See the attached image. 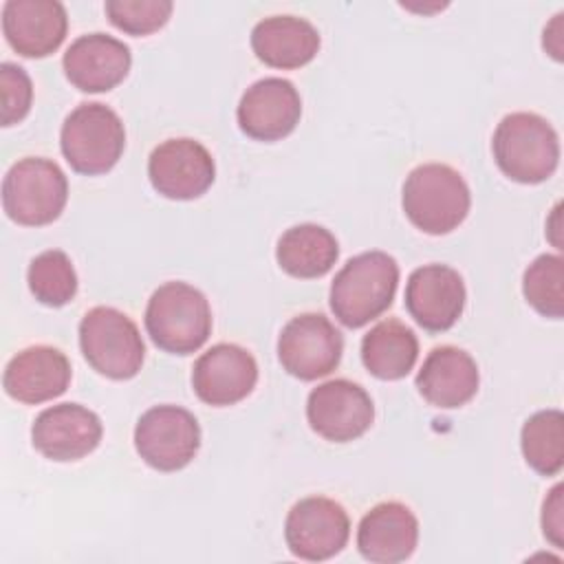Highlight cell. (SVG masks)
<instances>
[{
  "mask_svg": "<svg viewBox=\"0 0 564 564\" xmlns=\"http://www.w3.org/2000/svg\"><path fill=\"white\" fill-rule=\"evenodd\" d=\"M496 165L516 183L535 185L553 176L560 163V139L553 126L535 112H511L494 130Z\"/></svg>",
  "mask_w": 564,
  "mask_h": 564,
  "instance_id": "cell-2",
  "label": "cell"
},
{
  "mask_svg": "<svg viewBox=\"0 0 564 564\" xmlns=\"http://www.w3.org/2000/svg\"><path fill=\"white\" fill-rule=\"evenodd\" d=\"M419 542V520L403 502H379L359 522L357 549L375 564L408 560Z\"/></svg>",
  "mask_w": 564,
  "mask_h": 564,
  "instance_id": "cell-20",
  "label": "cell"
},
{
  "mask_svg": "<svg viewBox=\"0 0 564 564\" xmlns=\"http://www.w3.org/2000/svg\"><path fill=\"white\" fill-rule=\"evenodd\" d=\"M300 115V93L282 77H264L251 84L236 110L240 130L256 141L284 139L295 130Z\"/></svg>",
  "mask_w": 564,
  "mask_h": 564,
  "instance_id": "cell-16",
  "label": "cell"
},
{
  "mask_svg": "<svg viewBox=\"0 0 564 564\" xmlns=\"http://www.w3.org/2000/svg\"><path fill=\"white\" fill-rule=\"evenodd\" d=\"M258 381V364L253 355L238 344H216L205 350L192 370V388L196 397L216 408L242 401Z\"/></svg>",
  "mask_w": 564,
  "mask_h": 564,
  "instance_id": "cell-14",
  "label": "cell"
},
{
  "mask_svg": "<svg viewBox=\"0 0 564 564\" xmlns=\"http://www.w3.org/2000/svg\"><path fill=\"white\" fill-rule=\"evenodd\" d=\"M99 416L79 403H59L42 410L31 427L33 447L59 463L88 456L101 441Z\"/></svg>",
  "mask_w": 564,
  "mask_h": 564,
  "instance_id": "cell-15",
  "label": "cell"
},
{
  "mask_svg": "<svg viewBox=\"0 0 564 564\" xmlns=\"http://www.w3.org/2000/svg\"><path fill=\"white\" fill-rule=\"evenodd\" d=\"M341 352V333L319 313L291 317L278 337V359L282 368L302 381L330 375L339 366Z\"/></svg>",
  "mask_w": 564,
  "mask_h": 564,
  "instance_id": "cell-9",
  "label": "cell"
},
{
  "mask_svg": "<svg viewBox=\"0 0 564 564\" xmlns=\"http://www.w3.org/2000/svg\"><path fill=\"white\" fill-rule=\"evenodd\" d=\"M59 148L75 172L106 174L123 154L126 130L112 108L97 101L79 104L62 123Z\"/></svg>",
  "mask_w": 564,
  "mask_h": 564,
  "instance_id": "cell-5",
  "label": "cell"
},
{
  "mask_svg": "<svg viewBox=\"0 0 564 564\" xmlns=\"http://www.w3.org/2000/svg\"><path fill=\"white\" fill-rule=\"evenodd\" d=\"M522 293L527 302L544 317L560 319L564 315V260L555 253L538 256L522 275Z\"/></svg>",
  "mask_w": 564,
  "mask_h": 564,
  "instance_id": "cell-27",
  "label": "cell"
},
{
  "mask_svg": "<svg viewBox=\"0 0 564 564\" xmlns=\"http://www.w3.org/2000/svg\"><path fill=\"white\" fill-rule=\"evenodd\" d=\"M68 198V181L55 161L26 156L9 167L2 181L4 214L26 227L53 223Z\"/></svg>",
  "mask_w": 564,
  "mask_h": 564,
  "instance_id": "cell-6",
  "label": "cell"
},
{
  "mask_svg": "<svg viewBox=\"0 0 564 564\" xmlns=\"http://www.w3.org/2000/svg\"><path fill=\"white\" fill-rule=\"evenodd\" d=\"M306 419L313 432L333 443H348L366 434L375 421L370 394L348 379H330L311 390Z\"/></svg>",
  "mask_w": 564,
  "mask_h": 564,
  "instance_id": "cell-11",
  "label": "cell"
},
{
  "mask_svg": "<svg viewBox=\"0 0 564 564\" xmlns=\"http://www.w3.org/2000/svg\"><path fill=\"white\" fill-rule=\"evenodd\" d=\"M79 346L86 361L108 379H132L145 357L137 324L112 306H95L79 322Z\"/></svg>",
  "mask_w": 564,
  "mask_h": 564,
  "instance_id": "cell-7",
  "label": "cell"
},
{
  "mask_svg": "<svg viewBox=\"0 0 564 564\" xmlns=\"http://www.w3.org/2000/svg\"><path fill=\"white\" fill-rule=\"evenodd\" d=\"M68 18L57 0H9L2 4V33L24 57H46L66 37Z\"/></svg>",
  "mask_w": 564,
  "mask_h": 564,
  "instance_id": "cell-17",
  "label": "cell"
},
{
  "mask_svg": "<svg viewBox=\"0 0 564 564\" xmlns=\"http://www.w3.org/2000/svg\"><path fill=\"white\" fill-rule=\"evenodd\" d=\"M104 9L112 26L139 37L165 26L174 4L170 0H108Z\"/></svg>",
  "mask_w": 564,
  "mask_h": 564,
  "instance_id": "cell-28",
  "label": "cell"
},
{
  "mask_svg": "<svg viewBox=\"0 0 564 564\" xmlns=\"http://www.w3.org/2000/svg\"><path fill=\"white\" fill-rule=\"evenodd\" d=\"M419 339L399 319H383L361 339V361L366 370L383 381L403 379L416 364Z\"/></svg>",
  "mask_w": 564,
  "mask_h": 564,
  "instance_id": "cell-24",
  "label": "cell"
},
{
  "mask_svg": "<svg viewBox=\"0 0 564 564\" xmlns=\"http://www.w3.org/2000/svg\"><path fill=\"white\" fill-rule=\"evenodd\" d=\"M0 86H2V126H13L26 117L33 99V86L26 70L11 62H4L0 66Z\"/></svg>",
  "mask_w": 564,
  "mask_h": 564,
  "instance_id": "cell-29",
  "label": "cell"
},
{
  "mask_svg": "<svg viewBox=\"0 0 564 564\" xmlns=\"http://www.w3.org/2000/svg\"><path fill=\"white\" fill-rule=\"evenodd\" d=\"M401 205L416 229L430 236H443L467 218L471 194L454 167L423 163L405 176Z\"/></svg>",
  "mask_w": 564,
  "mask_h": 564,
  "instance_id": "cell-3",
  "label": "cell"
},
{
  "mask_svg": "<svg viewBox=\"0 0 564 564\" xmlns=\"http://www.w3.org/2000/svg\"><path fill=\"white\" fill-rule=\"evenodd\" d=\"M130 64V48L106 33L79 35L62 59L68 82L84 93L112 90L126 79Z\"/></svg>",
  "mask_w": 564,
  "mask_h": 564,
  "instance_id": "cell-18",
  "label": "cell"
},
{
  "mask_svg": "<svg viewBox=\"0 0 564 564\" xmlns=\"http://www.w3.org/2000/svg\"><path fill=\"white\" fill-rule=\"evenodd\" d=\"M520 447L533 471L542 476L560 474L564 465V414L553 408L531 414L522 425Z\"/></svg>",
  "mask_w": 564,
  "mask_h": 564,
  "instance_id": "cell-25",
  "label": "cell"
},
{
  "mask_svg": "<svg viewBox=\"0 0 564 564\" xmlns=\"http://www.w3.org/2000/svg\"><path fill=\"white\" fill-rule=\"evenodd\" d=\"M251 48L260 62L291 70L308 64L319 51L317 29L297 15H271L251 31Z\"/></svg>",
  "mask_w": 564,
  "mask_h": 564,
  "instance_id": "cell-22",
  "label": "cell"
},
{
  "mask_svg": "<svg viewBox=\"0 0 564 564\" xmlns=\"http://www.w3.org/2000/svg\"><path fill=\"white\" fill-rule=\"evenodd\" d=\"M337 256L339 245L335 236L315 223H302L286 229L275 247L280 269L302 280L326 275L337 262Z\"/></svg>",
  "mask_w": 564,
  "mask_h": 564,
  "instance_id": "cell-23",
  "label": "cell"
},
{
  "mask_svg": "<svg viewBox=\"0 0 564 564\" xmlns=\"http://www.w3.org/2000/svg\"><path fill=\"white\" fill-rule=\"evenodd\" d=\"M145 330L170 355L196 352L212 333L209 302L187 282H165L148 300Z\"/></svg>",
  "mask_w": 564,
  "mask_h": 564,
  "instance_id": "cell-4",
  "label": "cell"
},
{
  "mask_svg": "<svg viewBox=\"0 0 564 564\" xmlns=\"http://www.w3.org/2000/svg\"><path fill=\"white\" fill-rule=\"evenodd\" d=\"M399 264L386 251H364L350 258L330 284V311L348 328H361L394 300Z\"/></svg>",
  "mask_w": 564,
  "mask_h": 564,
  "instance_id": "cell-1",
  "label": "cell"
},
{
  "mask_svg": "<svg viewBox=\"0 0 564 564\" xmlns=\"http://www.w3.org/2000/svg\"><path fill=\"white\" fill-rule=\"evenodd\" d=\"M562 485H555L542 505V531L544 538L555 546L564 549V502H562Z\"/></svg>",
  "mask_w": 564,
  "mask_h": 564,
  "instance_id": "cell-30",
  "label": "cell"
},
{
  "mask_svg": "<svg viewBox=\"0 0 564 564\" xmlns=\"http://www.w3.org/2000/svg\"><path fill=\"white\" fill-rule=\"evenodd\" d=\"M350 535L346 509L326 498L308 496L297 500L284 522V540L289 551L306 562H322L337 555Z\"/></svg>",
  "mask_w": 564,
  "mask_h": 564,
  "instance_id": "cell-10",
  "label": "cell"
},
{
  "mask_svg": "<svg viewBox=\"0 0 564 564\" xmlns=\"http://www.w3.org/2000/svg\"><path fill=\"white\" fill-rule=\"evenodd\" d=\"M33 297L44 306H64L77 293V273L70 258L59 249L35 256L26 271Z\"/></svg>",
  "mask_w": 564,
  "mask_h": 564,
  "instance_id": "cell-26",
  "label": "cell"
},
{
  "mask_svg": "<svg viewBox=\"0 0 564 564\" xmlns=\"http://www.w3.org/2000/svg\"><path fill=\"white\" fill-rule=\"evenodd\" d=\"M198 447L200 425L185 408L154 405L137 421L134 449L152 469H183L194 460Z\"/></svg>",
  "mask_w": 564,
  "mask_h": 564,
  "instance_id": "cell-8",
  "label": "cell"
},
{
  "mask_svg": "<svg viewBox=\"0 0 564 564\" xmlns=\"http://www.w3.org/2000/svg\"><path fill=\"white\" fill-rule=\"evenodd\" d=\"M562 18L564 13H557L555 20L544 29V48L560 62L562 59Z\"/></svg>",
  "mask_w": 564,
  "mask_h": 564,
  "instance_id": "cell-31",
  "label": "cell"
},
{
  "mask_svg": "<svg viewBox=\"0 0 564 564\" xmlns=\"http://www.w3.org/2000/svg\"><path fill=\"white\" fill-rule=\"evenodd\" d=\"M465 282L447 264H423L405 284V308L410 317L430 333L449 330L465 308Z\"/></svg>",
  "mask_w": 564,
  "mask_h": 564,
  "instance_id": "cell-13",
  "label": "cell"
},
{
  "mask_svg": "<svg viewBox=\"0 0 564 564\" xmlns=\"http://www.w3.org/2000/svg\"><path fill=\"white\" fill-rule=\"evenodd\" d=\"M480 386V372L469 352L456 346H436L427 352L419 375L416 388L421 397L443 410L460 408Z\"/></svg>",
  "mask_w": 564,
  "mask_h": 564,
  "instance_id": "cell-21",
  "label": "cell"
},
{
  "mask_svg": "<svg viewBox=\"0 0 564 564\" xmlns=\"http://www.w3.org/2000/svg\"><path fill=\"white\" fill-rule=\"evenodd\" d=\"M70 361L53 346H29L11 357L4 368V392L20 403H44L66 392Z\"/></svg>",
  "mask_w": 564,
  "mask_h": 564,
  "instance_id": "cell-19",
  "label": "cell"
},
{
  "mask_svg": "<svg viewBox=\"0 0 564 564\" xmlns=\"http://www.w3.org/2000/svg\"><path fill=\"white\" fill-rule=\"evenodd\" d=\"M152 187L172 200H192L203 196L214 178L216 165L209 150L187 137L159 143L148 159Z\"/></svg>",
  "mask_w": 564,
  "mask_h": 564,
  "instance_id": "cell-12",
  "label": "cell"
}]
</instances>
